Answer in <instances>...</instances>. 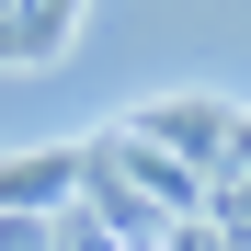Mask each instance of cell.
Returning <instances> with one entry per match:
<instances>
[{
	"label": "cell",
	"instance_id": "1",
	"mask_svg": "<svg viewBox=\"0 0 251 251\" xmlns=\"http://www.w3.org/2000/svg\"><path fill=\"white\" fill-rule=\"evenodd\" d=\"M126 126H137L149 149H172L183 172H205V183L228 172V137H240V114H228V103H205V92H172V103H149V114H126Z\"/></svg>",
	"mask_w": 251,
	"mask_h": 251
},
{
	"label": "cell",
	"instance_id": "2",
	"mask_svg": "<svg viewBox=\"0 0 251 251\" xmlns=\"http://www.w3.org/2000/svg\"><path fill=\"white\" fill-rule=\"evenodd\" d=\"M69 34H80V0H0V69H46L69 57Z\"/></svg>",
	"mask_w": 251,
	"mask_h": 251
},
{
	"label": "cell",
	"instance_id": "3",
	"mask_svg": "<svg viewBox=\"0 0 251 251\" xmlns=\"http://www.w3.org/2000/svg\"><path fill=\"white\" fill-rule=\"evenodd\" d=\"M80 194V149H46V160H0V217L23 205H69Z\"/></svg>",
	"mask_w": 251,
	"mask_h": 251
}]
</instances>
